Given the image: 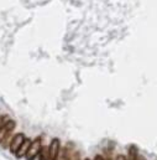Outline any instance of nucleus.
Segmentation results:
<instances>
[{
    "label": "nucleus",
    "instance_id": "nucleus-7",
    "mask_svg": "<svg viewBox=\"0 0 157 160\" xmlns=\"http://www.w3.org/2000/svg\"><path fill=\"white\" fill-rule=\"evenodd\" d=\"M40 160H48V148H42L40 152Z\"/></svg>",
    "mask_w": 157,
    "mask_h": 160
},
{
    "label": "nucleus",
    "instance_id": "nucleus-5",
    "mask_svg": "<svg viewBox=\"0 0 157 160\" xmlns=\"http://www.w3.org/2000/svg\"><path fill=\"white\" fill-rule=\"evenodd\" d=\"M30 144H31V140H30V139H27V138H25V140L22 142V144L20 145V148L17 149V152L15 153V154H16V157H17V158H22V157H25V155H26V153H27V150H29Z\"/></svg>",
    "mask_w": 157,
    "mask_h": 160
},
{
    "label": "nucleus",
    "instance_id": "nucleus-2",
    "mask_svg": "<svg viewBox=\"0 0 157 160\" xmlns=\"http://www.w3.org/2000/svg\"><path fill=\"white\" fill-rule=\"evenodd\" d=\"M14 129H15V122L7 119L0 127V143H4V140H6V138Z\"/></svg>",
    "mask_w": 157,
    "mask_h": 160
},
{
    "label": "nucleus",
    "instance_id": "nucleus-8",
    "mask_svg": "<svg viewBox=\"0 0 157 160\" xmlns=\"http://www.w3.org/2000/svg\"><path fill=\"white\" fill-rule=\"evenodd\" d=\"M7 119H9V118H7V116H0V127H1V125H2V124H4Z\"/></svg>",
    "mask_w": 157,
    "mask_h": 160
},
{
    "label": "nucleus",
    "instance_id": "nucleus-6",
    "mask_svg": "<svg viewBox=\"0 0 157 160\" xmlns=\"http://www.w3.org/2000/svg\"><path fill=\"white\" fill-rule=\"evenodd\" d=\"M137 159V149L135 145H132L129 150V159L127 160H136Z\"/></svg>",
    "mask_w": 157,
    "mask_h": 160
},
{
    "label": "nucleus",
    "instance_id": "nucleus-1",
    "mask_svg": "<svg viewBox=\"0 0 157 160\" xmlns=\"http://www.w3.org/2000/svg\"><path fill=\"white\" fill-rule=\"evenodd\" d=\"M41 149H42V142H41V138L37 137L35 140L31 142V144H30V147H29V150H27L25 158L27 160H34L40 154Z\"/></svg>",
    "mask_w": 157,
    "mask_h": 160
},
{
    "label": "nucleus",
    "instance_id": "nucleus-4",
    "mask_svg": "<svg viewBox=\"0 0 157 160\" xmlns=\"http://www.w3.org/2000/svg\"><path fill=\"white\" fill-rule=\"evenodd\" d=\"M24 140H25V135H24V134L19 133V134L14 135L12 139H11V142H10V152L15 154V153L17 152V149L20 148V145L22 144Z\"/></svg>",
    "mask_w": 157,
    "mask_h": 160
},
{
    "label": "nucleus",
    "instance_id": "nucleus-12",
    "mask_svg": "<svg viewBox=\"0 0 157 160\" xmlns=\"http://www.w3.org/2000/svg\"><path fill=\"white\" fill-rule=\"evenodd\" d=\"M85 160H89V159H85Z\"/></svg>",
    "mask_w": 157,
    "mask_h": 160
},
{
    "label": "nucleus",
    "instance_id": "nucleus-10",
    "mask_svg": "<svg viewBox=\"0 0 157 160\" xmlns=\"http://www.w3.org/2000/svg\"><path fill=\"white\" fill-rule=\"evenodd\" d=\"M136 160H146V159H145L142 155H137V159H136Z\"/></svg>",
    "mask_w": 157,
    "mask_h": 160
},
{
    "label": "nucleus",
    "instance_id": "nucleus-3",
    "mask_svg": "<svg viewBox=\"0 0 157 160\" xmlns=\"http://www.w3.org/2000/svg\"><path fill=\"white\" fill-rule=\"evenodd\" d=\"M59 149H61V143L57 138L52 139L50 147H48V160H56L57 159V155L59 153Z\"/></svg>",
    "mask_w": 157,
    "mask_h": 160
},
{
    "label": "nucleus",
    "instance_id": "nucleus-11",
    "mask_svg": "<svg viewBox=\"0 0 157 160\" xmlns=\"http://www.w3.org/2000/svg\"><path fill=\"white\" fill-rule=\"evenodd\" d=\"M117 160H126V159H125V158H124L122 155H119V157H118V159H117Z\"/></svg>",
    "mask_w": 157,
    "mask_h": 160
},
{
    "label": "nucleus",
    "instance_id": "nucleus-9",
    "mask_svg": "<svg viewBox=\"0 0 157 160\" xmlns=\"http://www.w3.org/2000/svg\"><path fill=\"white\" fill-rule=\"evenodd\" d=\"M94 160H104V159H103V158H102L100 155H97V157L94 158Z\"/></svg>",
    "mask_w": 157,
    "mask_h": 160
}]
</instances>
